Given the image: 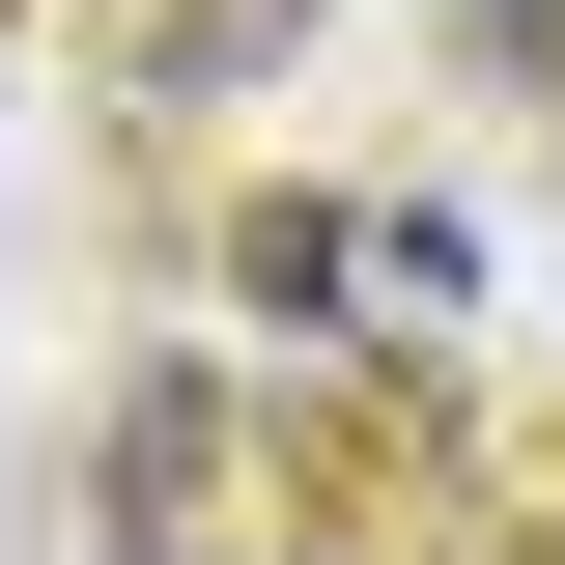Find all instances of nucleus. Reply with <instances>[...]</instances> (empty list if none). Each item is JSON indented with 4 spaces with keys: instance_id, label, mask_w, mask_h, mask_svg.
<instances>
[{
    "instance_id": "1",
    "label": "nucleus",
    "mask_w": 565,
    "mask_h": 565,
    "mask_svg": "<svg viewBox=\"0 0 565 565\" xmlns=\"http://www.w3.org/2000/svg\"><path fill=\"white\" fill-rule=\"evenodd\" d=\"M114 565H396V537L255 367H141L114 396Z\"/></svg>"
},
{
    "instance_id": "2",
    "label": "nucleus",
    "mask_w": 565,
    "mask_h": 565,
    "mask_svg": "<svg viewBox=\"0 0 565 565\" xmlns=\"http://www.w3.org/2000/svg\"><path fill=\"white\" fill-rule=\"evenodd\" d=\"M282 29H311V0H141V85H255Z\"/></svg>"
},
{
    "instance_id": "3",
    "label": "nucleus",
    "mask_w": 565,
    "mask_h": 565,
    "mask_svg": "<svg viewBox=\"0 0 565 565\" xmlns=\"http://www.w3.org/2000/svg\"><path fill=\"white\" fill-rule=\"evenodd\" d=\"M0 57H29V0H0Z\"/></svg>"
}]
</instances>
